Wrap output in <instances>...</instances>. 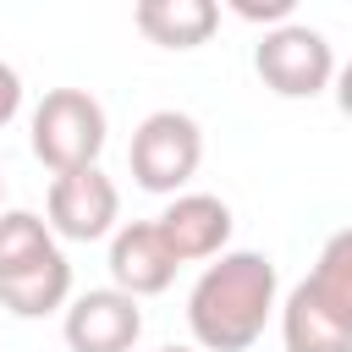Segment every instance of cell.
<instances>
[{"label": "cell", "mask_w": 352, "mask_h": 352, "mask_svg": "<svg viewBox=\"0 0 352 352\" xmlns=\"http://www.w3.org/2000/svg\"><path fill=\"white\" fill-rule=\"evenodd\" d=\"M275 264L264 253H220L187 292V330L204 352H248L275 314Z\"/></svg>", "instance_id": "6da1fadb"}, {"label": "cell", "mask_w": 352, "mask_h": 352, "mask_svg": "<svg viewBox=\"0 0 352 352\" xmlns=\"http://www.w3.org/2000/svg\"><path fill=\"white\" fill-rule=\"evenodd\" d=\"M280 341L286 352H352V226H341L319 248L308 280L292 286Z\"/></svg>", "instance_id": "7a4b0ae2"}, {"label": "cell", "mask_w": 352, "mask_h": 352, "mask_svg": "<svg viewBox=\"0 0 352 352\" xmlns=\"http://www.w3.org/2000/svg\"><path fill=\"white\" fill-rule=\"evenodd\" d=\"M104 132H110L104 126V104L88 88H50L38 99V110H33V154L55 176L99 165Z\"/></svg>", "instance_id": "3957f363"}, {"label": "cell", "mask_w": 352, "mask_h": 352, "mask_svg": "<svg viewBox=\"0 0 352 352\" xmlns=\"http://www.w3.org/2000/svg\"><path fill=\"white\" fill-rule=\"evenodd\" d=\"M198 160H204V132H198V121L182 116V110H154V116H143L138 132H132V148H126L132 182H138L143 192H170V198H182V187L192 182Z\"/></svg>", "instance_id": "277c9868"}, {"label": "cell", "mask_w": 352, "mask_h": 352, "mask_svg": "<svg viewBox=\"0 0 352 352\" xmlns=\"http://www.w3.org/2000/svg\"><path fill=\"white\" fill-rule=\"evenodd\" d=\"M253 72L270 94L280 99H314L336 82V55H330V38L308 22H286V28H270L253 50Z\"/></svg>", "instance_id": "5b68a950"}, {"label": "cell", "mask_w": 352, "mask_h": 352, "mask_svg": "<svg viewBox=\"0 0 352 352\" xmlns=\"http://www.w3.org/2000/svg\"><path fill=\"white\" fill-rule=\"evenodd\" d=\"M116 220H121V192L99 165L50 182V231L55 236L99 242V236H116Z\"/></svg>", "instance_id": "8992f818"}, {"label": "cell", "mask_w": 352, "mask_h": 352, "mask_svg": "<svg viewBox=\"0 0 352 352\" xmlns=\"http://www.w3.org/2000/svg\"><path fill=\"white\" fill-rule=\"evenodd\" d=\"M60 330H66L72 352H132L138 336H143V308H138V297L99 286V292L72 297Z\"/></svg>", "instance_id": "52a82bcc"}, {"label": "cell", "mask_w": 352, "mask_h": 352, "mask_svg": "<svg viewBox=\"0 0 352 352\" xmlns=\"http://www.w3.org/2000/svg\"><path fill=\"white\" fill-rule=\"evenodd\" d=\"M176 270L182 264L165 248V236H160L154 220L116 226V236H110V280H116V292H126V297H160L176 280Z\"/></svg>", "instance_id": "ba28073f"}, {"label": "cell", "mask_w": 352, "mask_h": 352, "mask_svg": "<svg viewBox=\"0 0 352 352\" xmlns=\"http://www.w3.org/2000/svg\"><path fill=\"white\" fill-rule=\"evenodd\" d=\"M154 226H160L165 248L176 253V264L220 258L226 242H231V209H226L214 192H182V198H170Z\"/></svg>", "instance_id": "9c48e42d"}, {"label": "cell", "mask_w": 352, "mask_h": 352, "mask_svg": "<svg viewBox=\"0 0 352 352\" xmlns=\"http://www.w3.org/2000/svg\"><path fill=\"white\" fill-rule=\"evenodd\" d=\"M132 22L160 50H198L214 33L220 11H214V0H138Z\"/></svg>", "instance_id": "30bf717a"}, {"label": "cell", "mask_w": 352, "mask_h": 352, "mask_svg": "<svg viewBox=\"0 0 352 352\" xmlns=\"http://www.w3.org/2000/svg\"><path fill=\"white\" fill-rule=\"evenodd\" d=\"M66 297H72V264L60 253H50V258H38L16 275H0V302L16 319H44V314L66 308Z\"/></svg>", "instance_id": "8fae6325"}, {"label": "cell", "mask_w": 352, "mask_h": 352, "mask_svg": "<svg viewBox=\"0 0 352 352\" xmlns=\"http://www.w3.org/2000/svg\"><path fill=\"white\" fill-rule=\"evenodd\" d=\"M50 253H60L50 220H38L33 209H6L0 214V275H16V270H28Z\"/></svg>", "instance_id": "7c38bea8"}, {"label": "cell", "mask_w": 352, "mask_h": 352, "mask_svg": "<svg viewBox=\"0 0 352 352\" xmlns=\"http://www.w3.org/2000/svg\"><path fill=\"white\" fill-rule=\"evenodd\" d=\"M292 6H297V0H236L231 11H236L242 22H280V28H286Z\"/></svg>", "instance_id": "4fadbf2b"}, {"label": "cell", "mask_w": 352, "mask_h": 352, "mask_svg": "<svg viewBox=\"0 0 352 352\" xmlns=\"http://www.w3.org/2000/svg\"><path fill=\"white\" fill-rule=\"evenodd\" d=\"M16 110H22V77H16V66L0 60V126H6Z\"/></svg>", "instance_id": "5bb4252c"}, {"label": "cell", "mask_w": 352, "mask_h": 352, "mask_svg": "<svg viewBox=\"0 0 352 352\" xmlns=\"http://www.w3.org/2000/svg\"><path fill=\"white\" fill-rule=\"evenodd\" d=\"M336 104H341V116L352 121V60L336 72Z\"/></svg>", "instance_id": "9a60e30c"}, {"label": "cell", "mask_w": 352, "mask_h": 352, "mask_svg": "<svg viewBox=\"0 0 352 352\" xmlns=\"http://www.w3.org/2000/svg\"><path fill=\"white\" fill-rule=\"evenodd\" d=\"M160 352H192V346H160Z\"/></svg>", "instance_id": "2e32d148"}, {"label": "cell", "mask_w": 352, "mask_h": 352, "mask_svg": "<svg viewBox=\"0 0 352 352\" xmlns=\"http://www.w3.org/2000/svg\"><path fill=\"white\" fill-rule=\"evenodd\" d=\"M0 192H6V182H0Z\"/></svg>", "instance_id": "e0dca14e"}]
</instances>
